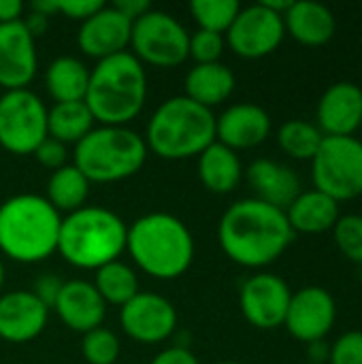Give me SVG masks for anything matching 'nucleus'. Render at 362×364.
I'll use <instances>...</instances> for the list:
<instances>
[{
	"label": "nucleus",
	"instance_id": "1",
	"mask_svg": "<svg viewBox=\"0 0 362 364\" xmlns=\"http://www.w3.org/2000/svg\"><path fill=\"white\" fill-rule=\"evenodd\" d=\"M294 230L286 211L258 198L233 203L218 226V241L224 254L245 269H262L275 262L292 243Z\"/></svg>",
	"mask_w": 362,
	"mask_h": 364
},
{
	"label": "nucleus",
	"instance_id": "2",
	"mask_svg": "<svg viewBox=\"0 0 362 364\" xmlns=\"http://www.w3.org/2000/svg\"><path fill=\"white\" fill-rule=\"evenodd\" d=\"M145 98L147 75L130 51L98 60L90 70L83 102L94 122H100L102 126H126L143 111Z\"/></svg>",
	"mask_w": 362,
	"mask_h": 364
},
{
	"label": "nucleus",
	"instance_id": "3",
	"mask_svg": "<svg viewBox=\"0 0 362 364\" xmlns=\"http://www.w3.org/2000/svg\"><path fill=\"white\" fill-rule=\"evenodd\" d=\"M126 250L134 264L154 279H177L194 260L190 228L171 213H147L128 228Z\"/></svg>",
	"mask_w": 362,
	"mask_h": 364
},
{
	"label": "nucleus",
	"instance_id": "4",
	"mask_svg": "<svg viewBox=\"0 0 362 364\" xmlns=\"http://www.w3.org/2000/svg\"><path fill=\"white\" fill-rule=\"evenodd\" d=\"M60 224V213L45 196H11L0 205V252L21 264L47 260L58 250Z\"/></svg>",
	"mask_w": 362,
	"mask_h": 364
},
{
	"label": "nucleus",
	"instance_id": "5",
	"mask_svg": "<svg viewBox=\"0 0 362 364\" xmlns=\"http://www.w3.org/2000/svg\"><path fill=\"white\" fill-rule=\"evenodd\" d=\"M128 226L124 220L102 207H81L62 218L58 235V254L77 269L98 271L119 260L126 252Z\"/></svg>",
	"mask_w": 362,
	"mask_h": 364
},
{
	"label": "nucleus",
	"instance_id": "6",
	"mask_svg": "<svg viewBox=\"0 0 362 364\" xmlns=\"http://www.w3.org/2000/svg\"><path fill=\"white\" fill-rule=\"evenodd\" d=\"M215 143V115L188 96L164 100L147 122L145 145L164 160L201 156Z\"/></svg>",
	"mask_w": 362,
	"mask_h": 364
},
{
	"label": "nucleus",
	"instance_id": "7",
	"mask_svg": "<svg viewBox=\"0 0 362 364\" xmlns=\"http://www.w3.org/2000/svg\"><path fill=\"white\" fill-rule=\"evenodd\" d=\"M73 158V164L90 183H115L143 168L147 145L143 136L126 126H100L75 145Z\"/></svg>",
	"mask_w": 362,
	"mask_h": 364
},
{
	"label": "nucleus",
	"instance_id": "8",
	"mask_svg": "<svg viewBox=\"0 0 362 364\" xmlns=\"http://www.w3.org/2000/svg\"><path fill=\"white\" fill-rule=\"evenodd\" d=\"M314 188L333 200H352L362 194V139L324 136L312 160Z\"/></svg>",
	"mask_w": 362,
	"mask_h": 364
},
{
	"label": "nucleus",
	"instance_id": "9",
	"mask_svg": "<svg viewBox=\"0 0 362 364\" xmlns=\"http://www.w3.org/2000/svg\"><path fill=\"white\" fill-rule=\"evenodd\" d=\"M130 47L141 64L173 68L190 58V34L171 13L151 9L132 21Z\"/></svg>",
	"mask_w": 362,
	"mask_h": 364
},
{
	"label": "nucleus",
	"instance_id": "10",
	"mask_svg": "<svg viewBox=\"0 0 362 364\" xmlns=\"http://www.w3.org/2000/svg\"><path fill=\"white\" fill-rule=\"evenodd\" d=\"M47 139V107L26 90L0 96V145L15 156H30Z\"/></svg>",
	"mask_w": 362,
	"mask_h": 364
},
{
	"label": "nucleus",
	"instance_id": "11",
	"mask_svg": "<svg viewBox=\"0 0 362 364\" xmlns=\"http://www.w3.org/2000/svg\"><path fill=\"white\" fill-rule=\"evenodd\" d=\"M284 34V17L258 2L239 11L224 38L239 58L260 60L271 55L282 45Z\"/></svg>",
	"mask_w": 362,
	"mask_h": 364
},
{
	"label": "nucleus",
	"instance_id": "12",
	"mask_svg": "<svg viewBox=\"0 0 362 364\" xmlns=\"http://www.w3.org/2000/svg\"><path fill=\"white\" fill-rule=\"evenodd\" d=\"M290 299V286L275 273H256L247 277L239 290V305L243 318L260 331H273L284 326Z\"/></svg>",
	"mask_w": 362,
	"mask_h": 364
},
{
	"label": "nucleus",
	"instance_id": "13",
	"mask_svg": "<svg viewBox=\"0 0 362 364\" xmlns=\"http://www.w3.org/2000/svg\"><path fill=\"white\" fill-rule=\"evenodd\" d=\"M124 333L143 343L154 346L166 341L177 328V311L173 303L154 292H139L119 311Z\"/></svg>",
	"mask_w": 362,
	"mask_h": 364
},
{
	"label": "nucleus",
	"instance_id": "14",
	"mask_svg": "<svg viewBox=\"0 0 362 364\" xmlns=\"http://www.w3.org/2000/svg\"><path fill=\"white\" fill-rule=\"evenodd\" d=\"M337 305L333 294L322 286H305L292 292L284 326L297 341H320L333 331Z\"/></svg>",
	"mask_w": 362,
	"mask_h": 364
},
{
	"label": "nucleus",
	"instance_id": "15",
	"mask_svg": "<svg viewBox=\"0 0 362 364\" xmlns=\"http://www.w3.org/2000/svg\"><path fill=\"white\" fill-rule=\"evenodd\" d=\"M318 128L324 136H354L362 124V87L337 81L324 90L316 107Z\"/></svg>",
	"mask_w": 362,
	"mask_h": 364
},
{
	"label": "nucleus",
	"instance_id": "16",
	"mask_svg": "<svg viewBox=\"0 0 362 364\" xmlns=\"http://www.w3.org/2000/svg\"><path fill=\"white\" fill-rule=\"evenodd\" d=\"M132 21L122 15L113 4L100 6L92 17L81 21L77 45L87 58L105 60L122 53L130 45Z\"/></svg>",
	"mask_w": 362,
	"mask_h": 364
},
{
	"label": "nucleus",
	"instance_id": "17",
	"mask_svg": "<svg viewBox=\"0 0 362 364\" xmlns=\"http://www.w3.org/2000/svg\"><path fill=\"white\" fill-rule=\"evenodd\" d=\"M36 75L34 38L21 19L0 23V85L9 90H26Z\"/></svg>",
	"mask_w": 362,
	"mask_h": 364
},
{
	"label": "nucleus",
	"instance_id": "18",
	"mask_svg": "<svg viewBox=\"0 0 362 364\" xmlns=\"http://www.w3.org/2000/svg\"><path fill=\"white\" fill-rule=\"evenodd\" d=\"M49 320V307L32 290H15L0 296V339L6 343H28L36 339Z\"/></svg>",
	"mask_w": 362,
	"mask_h": 364
},
{
	"label": "nucleus",
	"instance_id": "19",
	"mask_svg": "<svg viewBox=\"0 0 362 364\" xmlns=\"http://www.w3.org/2000/svg\"><path fill=\"white\" fill-rule=\"evenodd\" d=\"M271 134L269 113L254 102H239L215 117V141L233 151L252 149Z\"/></svg>",
	"mask_w": 362,
	"mask_h": 364
},
{
	"label": "nucleus",
	"instance_id": "20",
	"mask_svg": "<svg viewBox=\"0 0 362 364\" xmlns=\"http://www.w3.org/2000/svg\"><path fill=\"white\" fill-rule=\"evenodd\" d=\"M53 309L66 328L81 333V335L102 326V320L107 314V305L100 299L94 284L83 282V279L64 282Z\"/></svg>",
	"mask_w": 362,
	"mask_h": 364
},
{
	"label": "nucleus",
	"instance_id": "21",
	"mask_svg": "<svg viewBox=\"0 0 362 364\" xmlns=\"http://www.w3.org/2000/svg\"><path fill=\"white\" fill-rule=\"evenodd\" d=\"M245 179L256 194L254 198L282 211H286L290 203L303 192L301 177L297 175V171L288 164L269 158L254 160L245 171Z\"/></svg>",
	"mask_w": 362,
	"mask_h": 364
},
{
	"label": "nucleus",
	"instance_id": "22",
	"mask_svg": "<svg viewBox=\"0 0 362 364\" xmlns=\"http://www.w3.org/2000/svg\"><path fill=\"white\" fill-rule=\"evenodd\" d=\"M284 28L297 43L322 47L335 36L337 19L335 13L322 2L292 0L290 9L284 13Z\"/></svg>",
	"mask_w": 362,
	"mask_h": 364
},
{
	"label": "nucleus",
	"instance_id": "23",
	"mask_svg": "<svg viewBox=\"0 0 362 364\" xmlns=\"http://www.w3.org/2000/svg\"><path fill=\"white\" fill-rule=\"evenodd\" d=\"M339 215V203L316 188L301 192L286 209V218L294 235H318L333 230Z\"/></svg>",
	"mask_w": 362,
	"mask_h": 364
},
{
	"label": "nucleus",
	"instance_id": "24",
	"mask_svg": "<svg viewBox=\"0 0 362 364\" xmlns=\"http://www.w3.org/2000/svg\"><path fill=\"white\" fill-rule=\"evenodd\" d=\"M235 75L233 70L222 64V62H213V64H194L190 68V73L186 75V94L190 100L198 102L201 107H218L224 100L230 98V94L235 92Z\"/></svg>",
	"mask_w": 362,
	"mask_h": 364
},
{
	"label": "nucleus",
	"instance_id": "25",
	"mask_svg": "<svg viewBox=\"0 0 362 364\" xmlns=\"http://www.w3.org/2000/svg\"><path fill=\"white\" fill-rule=\"evenodd\" d=\"M243 177V166L237 151L222 143H211L198 156V179L213 194H228L237 190Z\"/></svg>",
	"mask_w": 362,
	"mask_h": 364
},
{
	"label": "nucleus",
	"instance_id": "26",
	"mask_svg": "<svg viewBox=\"0 0 362 364\" xmlns=\"http://www.w3.org/2000/svg\"><path fill=\"white\" fill-rule=\"evenodd\" d=\"M90 70L73 55L55 58L45 73V87L55 102H79L85 98Z\"/></svg>",
	"mask_w": 362,
	"mask_h": 364
},
{
	"label": "nucleus",
	"instance_id": "27",
	"mask_svg": "<svg viewBox=\"0 0 362 364\" xmlns=\"http://www.w3.org/2000/svg\"><path fill=\"white\" fill-rule=\"evenodd\" d=\"M94 128V117L83 100L55 102L47 109V136L68 145H77Z\"/></svg>",
	"mask_w": 362,
	"mask_h": 364
},
{
	"label": "nucleus",
	"instance_id": "28",
	"mask_svg": "<svg viewBox=\"0 0 362 364\" xmlns=\"http://www.w3.org/2000/svg\"><path fill=\"white\" fill-rule=\"evenodd\" d=\"M90 194V181L83 177V173L75 164H66L58 171L51 173L47 181V200L49 205L60 213V211H77L85 207Z\"/></svg>",
	"mask_w": 362,
	"mask_h": 364
},
{
	"label": "nucleus",
	"instance_id": "29",
	"mask_svg": "<svg viewBox=\"0 0 362 364\" xmlns=\"http://www.w3.org/2000/svg\"><path fill=\"white\" fill-rule=\"evenodd\" d=\"M94 288L98 290L105 305H117V307H124L141 292L134 269L119 260H113L96 271Z\"/></svg>",
	"mask_w": 362,
	"mask_h": 364
},
{
	"label": "nucleus",
	"instance_id": "30",
	"mask_svg": "<svg viewBox=\"0 0 362 364\" xmlns=\"http://www.w3.org/2000/svg\"><path fill=\"white\" fill-rule=\"evenodd\" d=\"M324 134L320 128L305 119H288L277 130V143L294 160H314L316 151L322 145Z\"/></svg>",
	"mask_w": 362,
	"mask_h": 364
},
{
	"label": "nucleus",
	"instance_id": "31",
	"mask_svg": "<svg viewBox=\"0 0 362 364\" xmlns=\"http://www.w3.org/2000/svg\"><path fill=\"white\" fill-rule=\"evenodd\" d=\"M190 11L201 30L226 34L241 11L237 0H192Z\"/></svg>",
	"mask_w": 362,
	"mask_h": 364
},
{
	"label": "nucleus",
	"instance_id": "32",
	"mask_svg": "<svg viewBox=\"0 0 362 364\" xmlns=\"http://www.w3.org/2000/svg\"><path fill=\"white\" fill-rule=\"evenodd\" d=\"M122 346L113 331L109 328H94L83 335L81 339V354L87 364H115L119 358Z\"/></svg>",
	"mask_w": 362,
	"mask_h": 364
},
{
	"label": "nucleus",
	"instance_id": "33",
	"mask_svg": "<svg viewBox=\"0 0 362 364\" xmlns=\"http://www.w3.org/2000/svg\"><path fill=\"white\" fill-rule=\"evenodd\" d=\"M333 237L335 245L348 260L362 264V215H339L337 224L333 226Z\"/></svg>",
	"mask_w": 362,
	"mask_h": 364
},
{
	"label": "nucleus",
	"instance_id": "34",
	"mask_svg": "<svg viewBox=\"0 0 362 364\" xmlns=\"http://www.w3.org/2000/svg\"><path fill=\"white\" fill-rule=\"evenodd\" d=\"M226 38L224 34L209 32V30H196L190 36V55L196 64H213L220 62V55L224 53Z\"/></svg>",
	"mask_w": 362,
	"mask_h": 364
},
{
	"label": "nucleus",
	"instance_id": "35",
	"mask_svg": "<svg viewBox=\"0 0 362 364\" xmlns=\"http://www.w3.org/2000/svg\"><path fill=\"white\" fill-rule=\"evenodd\" d=\"M329 364H362V331H348L331 343Z\"/></svg>",
	"mask_w": 362,
	"mask_h": 364
},
{
	"label": "nucleus",
	"instance_id": "36",
	"mask_svg": "<svg viewBox=\"0 0 362 364\" xmlns=\"http://www.w3.org/2000/svg\"><path fill=\"white\" fill-rule=\"evenodd\" d=\"M34 156H36V160H38L45 168H49V171L53 173V171H58V168L66 166L68 149H66V145H64V143H60V141H55V139L47 136V139L36 147Z\"/></svg>",
	"mask_w": 362,
	"mask_h": 364
},
{
	"label": "nucleus",
	"instance_id": "37",
	"mask_svg": "<svg viewBox=\"0 0 362 364\" xmlns=\"http://www.w3.org/2000/svg\"><path fill=\"white\" fill-rule=\"evenodd\" d=\"M55 6H58V13H62L70 19L85 21L102 6V2H98V0H55Z\"/></svg>",
	"mask_w": 362,
	"mask_h": 364
},
{
	"label": "nucleus",
	"instance_id": "38",
	"mask_svg": "<svg viewBox=\"0 0 362 364\" xmlns=\"http://www.w3.org/2000/svg\"><path fill=\"white\" fill-rule=\"evenodd\" d=\"M62 284H64V282H60L55 275H41V277L34 282L32 294H34L43 305H47V307L51 309V307L55 305V299H58V294H60Z\"/></svg>",
	"mask_w": 362,
	"mask_h": 364
},
{
	"label": "nucleus",
	"instance_id": "39",
	"mask_svg": "<svg viewBox=\"0 0 362 364\" xmlns=\"http://www.w3.org/2000/svg\"><path fill=\"white\" fill-rule=\"evenodd\" d=\"M151 364H198V360H196V356L190 350L175 346V348H169V350L160 352L151 360Z\"/></svg>",
	"mask_w": 362,
	"mask_h": 364
},
{
	"label": "nucleus",
	"instance_id": "40",
	"mask_svg": "<svg viewBox=\"0 0 362 364\" xmlns=\"http://www.w3.org/2000/svg\"><path fill=\"white\" fill-rule=\"evenodd\" d=\"M113 6H115L122 15H126L130 21H134V19H139L141 15H145L147 11H151V4H149L147 0H115Z\"/></svg>",
	"mask_w": 362,
	"mask_h": 364
},
{
	"label": "nucleus",
	"instance_id": "41",
	"mask_svg": "<svg viewBox=\"0 0 362 364\" xmlns=\"http://www.w3.org/2000/svg\"><path fill=\"white\" fill-rule=\"evenodd\" d=\"M21 23L26 26V30H28V34H30L32 38H38V36H43V34L47 32V28H49V17L30 11L28 17L21 19Z\"/></svg>",
	"mask_w": 362,
	"mask_h": 364
},
{
	"label": "nucleus",
	"instance_id": "42",
	"mask_svg": "<svg viewBox=\"0 0 362 364\" xmlns=\"http://www.w3.org/2000/svg\"><path fill=\"white\" fill-rule=\"evenodd\" d=\"M307 356H309V363L314 364L329 363V358H331V343L326 339L307 343Z\"/></svg>",
	"mask_w": 362,
	"mask_h": 364
},
{
	"label": "nucleus",
	"instance_id": "43",
	"mask_svg": "<svg viewBox=\"0 0 362 364\" xmlns=\"http://www.w3.org/2000/svg\"><path fill=\"white\" fill-rule=\"evenodd\" d=\"M23 4L19 0H0V23H11L21 17Z\"/></svg>",
	"mask_w": 362,
	"mask_h": 364
},
{
	"label": "nucleus",
	"instance_id": "44",
	"mask_svg": "<svg viewBox=\"0 0 362 364\" xmlns=\"http://www.w3.org/2000/svg\"><path fill=\"white\" fill-rule=\"evenodd\" d=\"M30 11L51 17L53 13H58V6H55V0H34L30 2Z\"/></svg>",
	"mask_w": 362,
	"mask_h": 364
},
{
	"label": "nucleus",
	"instance_id": "45",
	"mask_svg": "<svg viewBox=\"0 0 362 364\" xmlns=\"http://www.w3.org/2000/svg\"><path fill=\"white\" fill-rule=\"evenodd\" d=\"M2 286H4V267L0 262V290H2Z\"/></svg>",
	"mask_w": 362,
	"mask_h": 364
},
{
	"label": "nucleus",
	"instance_id": "46",
	"mask_svg": "<svg viewBox=\"0 0 362 364\" xmlns=\"http://www.w3.org/2000/svg\"><path fill=\"white\" fill-rule=\"evenodd\" d=\"M218 364H239V363H233V360H226V363H218Z\"/></svg>",
	"mask_w": 362,
	"mask_h": 364
},
{
	"label": "nucleus",
	"instance_id": "47",
	"mask_svg": "<svg viewBox=\"0 0 362 364\" xmlns=\"http://www.w3.org/2000/svg\"><path fill=\"white\" fill-rule=\"evenodd\" d=\"M303 364H314V363H303Z\"/></svg>",
	"mask_w": 362,
	"mask_h": 364
},
{
	"label": "nucleus",
	"instance_id": "48",
	"mask_svg": "<svg viewBox=\"0 0 362 364\" xmlns=\"http://www.w3.org/2000/svg\"><path fill=\"white\" fill-rule=\"evenodd\" d=\"M361 132H362V124H361Z\"/></svg>",
	"mask_w": 362,
	"mask_h": 364
}]
</instances>
